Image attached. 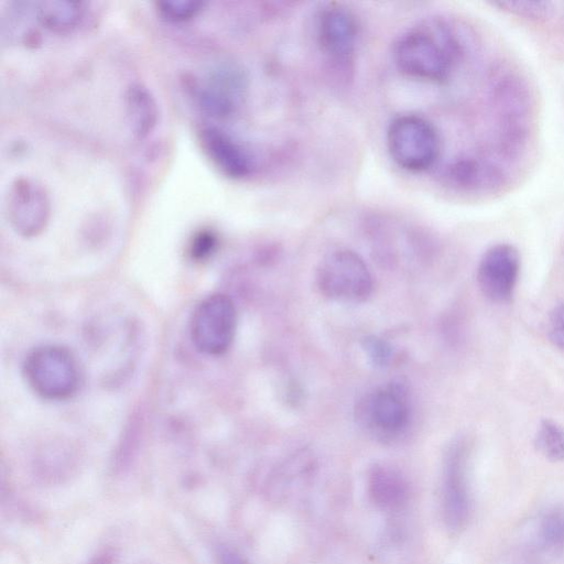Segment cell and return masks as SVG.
I'll return each instance as SVG.
<instances>
[{
    "mask_svg": "<svg viewBox=\"0 0 564 564\" xmlns=\"http://www.w3.org/2000/svg\"><path fill=\"white\" fill-rule=\"evenodd\" d=\"M458 44L442 24L421 25L402 34L393 57L405 75L429 82L445 80L457 56Z\"/></svg>",
    "mask_w": 564,
    "mask_h": 564,
    "instance_id": "6da1fadb",
    "label": "cell"
},
{
    "mask_svg": "<svg viewBox=\"0 0 564 564\" xmlns=\"http://www.w3.org/2000/svg\"><path fill=\"white\" fill-rule=\"evenodd\" d=\"M23 375L29 387L48 401L70 398L80 383L75 356L58 345H42L31 350L23 364Z\"/></svg>",
    "mask_w": 564,
    "mask_h": 564,
    "instance_id": "7a4b0ae2",
    "label": "cell"
},
{
    "mask_svg": "<svg viewBox=\"0 0 564 564\" xmlns=\"http://www.w3.org/2000/svg\"><path fill=\"white\" fill-rule=\"evenodd\" d=\"M358 423L381 441L403 435L411 421L408 391L401 382H390L367 392L356 408Z\"/></svg>",
    "mask_w": 564,
    "mask_h": 564,
    "instance_id": "3957f363",
    "label": "cell"
},
{
    "mask_svg": "<svg viewBox=\"0 0 564 564\" xmlns=\"http://www.w3.org/2000/svg\"><path fill=\"white\" fill-rule=\"evenodd\" d=\"M387 147L392 160L402 169L421 172L437 160L441 141L435 127L416 115L395 117L387 130Z\"/></svg>",
    "mask_w": 564,
    "mask_h": 564,
    "instance_id": "277c9868",
    "label": "cell"
},
{
    "mask_svg": "<svg viewBox=\"0 0 564 564\" xmlns=\"http://www.w3.org/2000/svg\"><path fill=\"white\" fill-rule=\"evenodd\" d=\"M316 283L326 297L352 303L367 300L373 288L367 263L349 249L335 250L322 260Z\"/></svg>",
    "mask_w": 564,
    "mask_h": 564,
    "instance_id": "5b68a950",
    "label": "cell"
},
{
    "mask_svg": "<svg viewBox=\"0 0 564 564\" xmlns=\"http://www.w3.org/2000/svg\"><path fill=\"white\" fill-rule=\"evenodd\" d=\"M237 329V311L232 300L223 293L205 297L194 310L189 330L197 350L219 356L231 346Z\"/></svg>",
    "mask_w": 564,
    "mask_h": 564,
    "instance_id": "8992f818",
    "label": "cell"
},
{
    "mask_svg": "<svg viewBox=\"0 0 564 564\" xmlns=\"http://www.w3.org/2000/svg\"><path fill=\"white\" fill-rule=\"evenodd\" d=\"M6 213L9 224L17 234L26 238L35 237L50 221V195L40 182L20 176L9 187Z\"/></svg>",
    "mask_w": 564,
    "mask_h": 564,
    "instance_id": "52a82bcc",
    "label": "cell"
},
{
    "mask_svg": "<svg viewBox=\"0 0 564 564\" xmlns=\"http://www.w3.org/2000/svg\"><path fill=\"white\" fill-rule=\"evenodd\" d=\"M520 267V253L514 246L497 243L489 247L477 267L480 292L495 303L510 301L518 283Z\"/></svg>",
    "mask_w": 564,
    "mask_h": 564,
    "instance_id": "ba28073f",
    "label": "cell"
},
{
    "mask_svg": "<svg viewBox=\"0 0 564 564\" xmlns=\"http://www.w3.org/2000/svg\"><path fill=\"white\" fill-rule=\"evenodd\" d=\"M442 507L446 525L451 530L462 529L470 512V497L466 470V449L455 444L448 451L442 484Z\"/></svg>",
    "mask_w": 564,
    "mask_h": 564,
    "instance_id": "9c48e42d",
    "label": "cell"
},
{
    "mask_svg": "<svg viewBox=\"0 0 564 564\" xmlns=\"http://www.w3.org/2000/svg\"><path fill=\"white\" fill-rule=\"evenodd\" d=\"M358 34L354 13L343 6L324 8L317 19V36L324 53L339 64L349 62L355 53Z\"/></svg>",
    "mask_w": 564,
    "mask_h": 564,
    "instance_id": "30bf717a",
    "label": "cell"
},
{
    "mask_svg": "<svg viewBox=\"0 0 564 564\" xmlns=\"http://www.w3.org/2000/svg\"><path fill=\"white\" fill-rule=\"evenodd\" d=\"M246 91V77L234 65H223L212 72L206 86L197 89L202 108L215 117H227L240 105Z\"/></svg>",
    "mask_w": 564,
    "mask_h": 564,
    "instance_id": "8fae6325",
    "label": "cell"
},
{
    "mask_svg": "<svg viewBox=\"0 0 564 564\" xmlns=\"http://www.w3.org/2000/svg\"><path fill=\"white\" fill-rule=\"evenodd\" d=\"M199 140L205 154L221 173L232 178L250 174L253 166L251 156L225 131L205 128Z\"/></svg>",
    "mask_w": 564,
    "mask_h": 564,
    "instance_id": "7c38bea8",
    "label": "cell"
},
{
    "mask_svg": "<svg viewBox=\"0 0 564 564\" xmlns=\"http://www.w3.org/2000/svg\"><path fill=\"white\" fill-rule=\"evenodd\" d=\"M368 489L372 501L384 510L401 508L409 498L404 476L388 465H375L369 471Z\"/></svg>",
    "mask_w": 564,
    "mask_h": 564,
    "instance_id": "4fadbf2b",
    "label": "cell"
},
{
    "mask_svg": "<svg viewBox=\"0 0 564 564\" xmlns=\"http://www.w3.org/2000/svg\"><path fill=\"white\" fill-rule=\"evenodd\" d=\"M523 86L518 78L509 77L501 82L496 89L501 124L507 132L506 137L517 144L523 137L527 105Z\"/></svg>",
    "mask_w": 564,
    "mask_h": 564,
    "instance_id": "5bb4252c",
    "label": "cell"
},
{
    "mask_svg": "<svg viewBox=\"0 0 564 564\" xmlns=\"http://www.w3.org/2000/svg\"><path fill=\"white\" fill-rule=\"evenodd\" d=\"M126 107L133 134L139 139L148 137L159 118L158 104L152 93L141 84L131 85L126 94Z\"/></svg>",
    "mask_w": 564,
    "mask_h": 564,
    "instance_id": "9a60e30c",
    "label": "cell"
},
{
    "mask_svg": "<svg viewBox=\"0 0 564 564\" xmlns=\"http://www.w3.org/2000/svg\"><path fill=\"white\" fill-rule=\"evenodd\" d=\"M451 176L457 185L468 189H494L503 181L496 166L475 159L457 161L451 169Z\"/></svg>",
    "mask_w": 564,
    "mask_h": 564,
    "instance_id": "2e32d148",
    "label": "cell"
},
{
    "mask_svg": "<svg viewBox=\"0 0 564 564\" xmlns=\"http://www.w3.org/2000/svg\"><path fill=\"white\" fill-rule=\"evenodd\" d=\"M40 23L57 33L72 31L84 15L82 2L67 0L42 1L36 9Z\"/></svg>",
    "mask_w": 564,
    "mask_h": 564,
    "instance_id": "e0dca14e",
    "label": "cell"
},
{
    "mask_svg": "<svg viewBox=\"0 0 564 564\" xmlns=\"http://www.w3.org/2000/svg\"><path fill=\"white\" fill-rule=\"evenodd\" d=\"M536 449L551 462H564V426L552 419L541 420L535 433Z\"/></svg>",
    "mask_w": 564,
    "mask_h": 564,
    "instance_id": "ac0fdd59",
    "label": "cell"
},
{
    "mask_svg": "<svg viewBox=\"0 0 564 564\" xmlns=\"http://www.w3.org/2000/svg\"><path fill=\"white\" fill-rule=\"evenodd\" d=\"M492 6L523 19L543 22L549 20L554 12L553 3L539 0H509L492 2Z\"/></svg>",
    "mask_w": 564,
    "mask_h": 564,
    "instance_id": "d6986e66",
    "label": "cell"
},
{
    "mask_svg": "<svg viewBox=\"0 0 564 564\" xmlns=\"http://www.w3.org/2000/svg\"><path fill=\"white\" fill-rule=\"evenodd\" d=\"M206 6L195 0H172L156 2L158 12L166 20L182 22L196 17Z\"/></svg>",
    "mask_w": 564,
    "mask_h": 564,
    "instance_id": "ffe728a7",
    "label": "cell"
},
{
    "mask_svg": "<svg viewBox=\"0 0 564 564\" xmlns=\"http://www.w3.org/2000/svg\"><path fill=\"white\" fill-rule=\"evenodd\" d=\"M362 349L376 367H387L393 356L391 345L377 336H368L362 339Z\"/></svg>",
    "mask_w": 564,
    "mask_h": 564,
    "instance_id": "44dd1931",
    "label": "cell"
},
{
    "mask_svg": "<svg viewBox=\"0 0 564 564\" xmlns=\"http://www.w3.org/2000/svg\"><path fill=\"white\" fill-rule=\"evenodd\" d=\"M216 246V236L210 231H202L194 237L189 247V254L195 261H204L214 253Z\"/></svg>",
    "mask_w": 564,
    "mask_h": 564,
    "instance_id": "7402d4cb",
    "label": "cell"
},
{
    "mask_svg": "<svg viewBox=\"0 0 564 564\" xmlns=\"http://www.w3.org/2000/svg\"><path fill=\"white\" fill-rule=\"evenodd\" d=\"M547 335L556 347L564 350V303L554 306L550 312Z\"/></svg>",
    "mask_w": 564,
    "mask_h": 564,
    "instance_id": "603a6c76",
    "label": "cell"
},
{
    "mask_svg": "<svg viewBox=\"0 0 564 564\" xmlns=\"http://www.w3.org/2000/svg\"><path fill=\"white\" fill-rule=\"evenodd\" d=\"M543 534L553 544L564 543V512L554 511L544 519Z\"/></svg>",
    "mask_w": 564,
    "mask_h": 564,
    "instance_id": "cb8c5ba5",
    "label": "cell"
},
{
    "mask_svg": "<svg viewBox=\"0 0 564 564\" xmlns=\"http://www.w3.org/2000/svg\"><path fill=\"white\" fill-rule=\"evenodd\" d=\"M220 564H250L240 554L231 550H224L220 553Z\"/></svg>",
    "mask_w": 564,
    "mask_h": 564,
    "instance_id": "d4e9b609",
    "label": "cell"
}]
</instances>
